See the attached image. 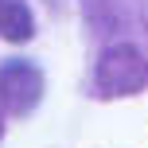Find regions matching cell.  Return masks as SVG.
<instances>
[{
    "label": "cell",
    "mask_w": 148,
    "mask_h": 148,
    "mask_svg": "<svg viewBox=\"0 0 148 148\" xmlns=\"http://www.w3.org/2000/svg\"><path fill=\"white\" fill-rule=\"evenodd\" d=\"M94 86L101 97H133L148 86V59L133 43H113L101 51L94 70Z\"/></svg>",
    "instance_id": "6da1fadb"
},
{
    "label": "cell",
    "mask_w": 148,
    "mask_h": 148,
    "mask_svg": "<svg viewBox=\"0 0 148 148\" xmlns=\"http://www.w3.org/2000/svg\"><path fill=\"white\" fill-rule=\"evenodd\" d=\"M43 97V70L31 59L0 62V105L8 117H27Z\"/></svg>",
    "instance_id": "7a4b0ae2"
},
{
    "label": "cell",
    "mask_w": 148,
    "mask_h": 148,
    "mask_svg": "<svg viewBox=\"0 0 148 148\" xmlns=\"http://www.w3.org/2000/svg\"><path fill=\"white\" fill-rule=\"evenodd\" d=\"M0 35L8 43H27L35 35V20L23 0H0Z\"/></svg>",
    "instance_id": "3957f363"
},
{
    "label": "cell",
    "mask_w": 148,
    "mask_h": 148,
    "mask_svg": "<svg viewBox=\"0 0 148 148\" xmlns=\"http://www.w3.org/2000/svg\"><path fill=\"white\" fill-rule=\"evenodd\" d=\"M82 4H86L90 23L97 27H121L133 12V0H82Z\"/></svg>",
    "instance_id": "277c9868"
},
{
    "label": "cell",
    "mask_w": 148,
    "mask_h": 148,
    "mask_svg": "<svg viewBox=\"0 0 148 148\" xmlns=\"http://www.w3.org/2000/svg\"><path fill=\"white\" fill-rule=\"evenodd\" d=\"M0 136H4V105H0Z\"/></svg>",
    "instance_id": "5b68a950"
}]
</instances>
